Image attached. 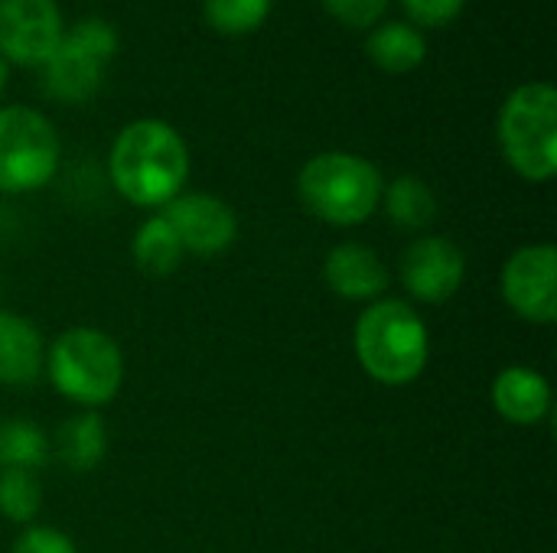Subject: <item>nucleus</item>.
<instances>
[{
	"label": "nucleus",
	"instance_id": "nucleus-9",
	"mask_svg": "<svg viewBox=\"0 0 557 553\" xmlns=\"http://www.w3.org/2000/svg\"><path fill=\"white\" fill-rule=\"evenodd\" d=\"M160 215L173 225L183 251L196 257H215L238 238L235 209L212 192H180L160 209Z\"/></svg>",
	"mask_w": 557,
	"mask_h": 553
},
{
	"label": "nucleus",
	"instance_id": "nucleus-13",
	"mask_svg": "<svg viewBox=\"0 0 557 553\" xmlns=\"http://www.w3.org/2000/svg\"><path fill=\"white\" fill-rule=\"evenodd\" d=\"M493 407L512 427H535L552 414V385L529 365H509L493 378Z\"/></svg>",
	"mask_w": 557,
	"mask_h": 553
},
{
	"label": "nucleus",
	"instance_id": "nucleus-11",
	"mask_svg": "<svg viewBox=\"0 0 557 553\" xmlns=\"http://www.w3.org/2000/svg\"><path fill=\"white\" fill-rule=\"evenodd\" d=\"M467 277V254L444 235H421L401 254V284L418 303H447Z\"/></svg>",
	"mask_w": 557,
	"mask_h": 553
},
{
	"label": "nucleus",
	"instance_id": "nucleus-20",
	"mask_svg": "<svg viewBox=\"0 0 557 553\" xmlns=\"http://www.w3.org/2000/svg\"><path fill=\"white\" fill-rule=\"evenodd\" d=\"M42 508V486L29 469H0V515L13 525H33Z\"/></svg>",
	"mask_w": 557,
	"mask_h": 553
},
{
	"label": "nucleus",
	"instance_id": "nucleus-16",
	"mask_svg": "<svg viewBox=\"0 0 557 553\" xmlns=\"http://www.w3.org/2000/svg\"><path fill=\"white\" fill-rule=\"evenodd\" d=\"M52 443V456L69 469V473H91L104 453H108V427L104 417L98 411H82L75 417H69L59 430Z\"/></svg>",
	"mask_w": 557,
	"mask_h": 553
},
{
	"label": "nucleus",
	"instance_id": "nucleus-21",
	"mask_svg": "<svg viewBox=\"0 0 557 553\" xmlns=\"http://www.w3.org/2000/svg\"><path fill=\"white\" fill-rule=\"evenodd\" d=\"M271 7L274 0H202L206 23L225 36L255 33L268 20Z\"/></svg>",
	"mask_w": 557,
	"mask_h": 553
},
{
	"label": "nucleus",
	"instance_id": "nucleus-7",
	"mask_svg": "<svg viewBox=\"0 0 557 553\" xmlns=\"http://www.w3.org/2000/svg\"><path fill=\"white\" fill-rule=\"evenodd\" d=\"M117 52V33L111 23L91 16L62 33L52 55L39 65L42 85L55 101L82 104L98 95L104 68Z\"/></svg>",
	"mask_w": 557,
	"mask_h": 553
},
{
	"label": "nucleus",
	"instance_id": "nucleus-14",
	"mask_svg": "<svg viewBox=\"0 0 557 553\" xmlns=\"http://www.w3.org/2000/svg\"><path fill=\"white\" fill-rule=\"evenodd\" d=\"M46 368V342L39 329L10 310H0V385H36Z\"/></svg>",
	"mask_w": 557,
	"mask_h": 553
},
{
	"label": "nucleus",
	"instance_id": "nucleus-25",
	"mask_svg": "<svg viewBox=\"0 0 557 553\" xmlns=\"http://www.w3.org/2000/svg\"><path fill=\"white\" fill-rule=\"evenodd\" d=\"M3 85H7V62L0 59V95H3Z\"/></svg>",
	"mask_w": 557,
	"mask_h": 553
},
{
	"label": "nucleus",
	"instance_id": "nucleus-1",
	"mask_svg": "<svg viewBox=\"0 0 557 553\" xmlns=\"http://www.w3.org/2000/svg\"><path fill=\"white\" fill-rule=\"evenodd\" d=\"M108 173L114 189L137 209H163L189 176V147L176 127L157 117L131 121L111 143Z\"/></svg>",
	"mask_w": 557,
	"mask_h": 553
},
{
	"label": "nucleus",
	"instance_id": "nucleus-10",
	"mask_svg": "<svg viewBox=\"0 0 557 553\" xmlns=\"http://www.w3.org/2000/svg\"><path fill=\"white\" fill-rule=\"evenodd\" d=\"M65 33L55 0H0V59L42 65Z\"/></svg>",
	"mask_w": 557,
	"mask_h": 553
},
{
	"label": "nucleus",
	"instance_id": "nucleus-15",
	"mask_svg": "<svg viewBox=\"0 0 557 553\" xmlns=\"http://www.w3.org/2000/svg\"><path fill=\"white\" fill-rule=\"evenodd\" d=\"M366 55L388 75H408L424 65L428 39L418 26L401 20L375 23L366 36Z\"/></svg>",
	"mask_w": 557,
	"mask_h": 553
},
{
	"label": "nucleus",
	"instance_id": "nucleus-18",
	"mask_svg": "<svg viewBox=\"0 0 557 553\" xmlns=\"http://www.w3.org/2000/svg\"><path fill=\"white\" fill-rule=\"evenodd\" d=\"M388 218L405 231H424L437 218V196L418 176H398L382 189Z\"/></svg>",
	"mask_w": 557,
	"mask_h": 553
},
{
	"label": "nucleus",
	"instance_id": "nucleus-19",
	"mask_svg": "<svg viewBox=\"0 0 557 553\" xmlns=\"http://www.w3.org/2000/svg\"><path fill=\"white\" fill-rule=\"evenodd\" d=\"M52 460L49 437L29 420H7L0 427V469H42Z\"/></svg>",
	"mask_w": 557,
	"mask_h": 553
},
{
	"label": "nucleus",
	"instance_id": "nucleus-2",
	"mask_svg": "<svg viewBox=\"0 0 557 553\" xmlns=\"http://www.w3.org/2000/svg\"><path fill=\"white\" fill-rule=\"evenodd\" d=\"M352 345L362 372L385 388L418 381L431 359V336L421 313L395 297H382L359 313Z\"/></svg>",
	"mask_w": 557,
	"mask_h": 553
},
{
	"label": "nucleus",
	"instance_id": "nucleus-4",
	"mask_svg": "<svg viewBox=\"0 0 557 553\" xmlns=\"http://www.w3.org/2000/svg\"><path fill=\"white\" fill-rule=\"evenodd\" d=\"M42 372L65 401L95 411L117 398L124 385V352L108 332L72 326L49 342Z\"/></svg>",
	"mask_w": 557,
	"mask_h": 553
},
{
	"label": "nucleus",
	"instance_id": "nucleus-5",
	"mask_svg": "<svg viewBox=\"0 0 557 553\" xmlns=\"http://www.w3.org/2000/svg\"><path fill=\"white\" fill-rule=\"evenodd\" d=\"M496 137L506 163L529 183L557 173V91L552 81L519 85L499 111Z\"/></svg>",
	"mask_w": 557,
	"mask_h": 553
},
{
	"label": "nucleus",
	"instance_id": "nucleus-23",
	"mask_svg": "<svg viewBox=\"0 0 557 553\" xmlns=\"http://www.w3.org/2000/svg\"><path fill=\"white\" fill-rule=\"evenodd\" d=\"M10 553H78L75 541L55 528H46V525H26L23 535L13 541V551Z\"/></svg>",
	"mask_w": 557,
	"mask_h": 553
},
{
	"label": "nucleus",
	"instance_id": "nucleus-24",
	"mask_svg": "<svg viewBox=\"0 0 557 553\" xmlns=\"http://www.w3.org/2000/svg\"><path fill=\"white\" fill-rule=\"evenodd\" d=\"M467 0H401L405 13L418 26H447L460 16Z\"/></svg>",
	"mask_w": 557,
	"mask_h": 553
},
{
	"label": "nucleus",
	"instance_id": "nucleus-3",
	"mask_svg": "<svg viewBox=\"0 0 557 553\" xmlns=\"http://www.w3.org/2000/svg\"><path fill=\"white\" fill-rule=\"evenodd\" d=\"M385 179L379 166L359 153L323 150L310 156L297 176V196L304 209L336 228L362 225L382 205Z\"/></svg>",
	"mask_w": 557,
	"mask_h": 553
},
{
	"label": "nucleus",
	"instance_id": "nucleus-6",
	"mask_svg": "<svg viewBox=\"0 0 557 553\" xmlns=\"http://www.w3.org/2000/svg\"><path fill=\"white\" fill-rule=\"evenodd\" d=\"M62 143L55 124L26 104L0 108V192H36L59 173Z\"/></svg>",
	"mask_w": 557,
	"mask_h": 553
},
{
	"label": "nucleus",
	"instance_id": "nucleus-8",
	"mask_svg": "<svg viewBox=\"0 0 557 553\" xmlns=\"http://www.w3.org/2000/svg\"><path fill=\"white\" fill-rule=\"evenodd\" d=\"M499 290L506 306L535 326H552L557 319V251L555 244L519 248L503 274Z\"/></svg>",
	"mask_w": 557,
	"mask_h": 553
},
{
	"label": "nucleus",
	"instance_id": "nucleus-12",
	"mask_svg": "<svg viewBox=\"0 0 557 553\" xmlns=\"http://www.w3.org/2000/svg\"><path fill=\"white\" fill-rule=\"evenodd\" d=\"M323 280L339 300L349 303H375L392 287V274L385 261L359 241H343L326 254Z\"/></svg>",
	"mask_w": 557,
	"mask_h": 553
},
{
	"label": "nucleus",
	"instance_id": "nucleus-17",
	"mask_svg": "<svg viewBox=\"0 0 557 553\" xmlns=\"http://www.w3.org/2000/svg\"><path fill=\"white\" fill-rule=\"evenodd\" d=\"M131 254H134V264L150 274V277H170L180 271L186 251L173 231V225L157 212L150 215L137 231H134V241H131Z\"/></svg>",
	"mask_w": 557,
	"mask_h": 553
},
{
	"label": "nucleus",
	"instance_id": "nucleus-22",
	"mask_svg": "<svg viewBox=\"0 0 557 553\" xmlns=\"http://www.w3.org/2000/svg\"><path fill=\"white\" fill-rule=\"evenodd\" d=\"M323 7L336 23L349 29H372L385 16L388 0H323Z\"/></svg>",
	"mask_w": 557,
	"mask_h": 553
}]
</instances>
